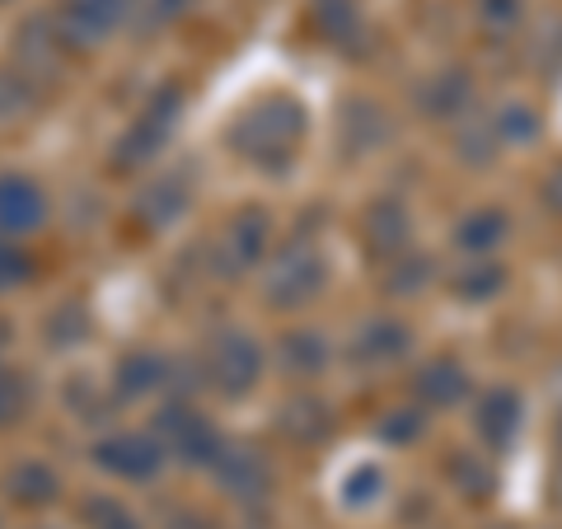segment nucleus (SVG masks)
Here are the masks:
<instances>
[{
    "instance_id": "obj_23",
    "label": "nucleus",
    "mask_w": 562,
    "mask_h": 529,
    "mask_svg": "<svg viewBox=\"0 0 562 529\" xmlns=\"http://www.w3.org/2000/svg\"><path fill=\"white\" fill-rule=\"evenodd\" d=\"M314 20H319V29L333 43H347L361 24V10H357V0H314Z\"/></svg>"
},
{
    "instance_id": "obj_11",
    "label": "nucleus",
    "mask_w": 562,
    "mask_h": 529,
    "mask_svg": "<svg viewBox=\"0 0 562 529\" xmlns=\"http://www.w3.org/2000/svg\"><path fill=\"white\" fill-rule=\"evenodd\" d=\"M422 113L436 122H464L473 113V80L469 70H441L422 90Z\"/></svg>"
},
{
    "instance_id": "obj_9",
    "label": "nucleus",
    "mask_w": 562,
    "mask_h": 529,
    "mask_svg": "<svg viewBox=\"0 0 562 529\" xmlns=\"http://www.w3.org/2000/svg\"><path fill=\"white\" fill-rule=\"evenodd\" d=\"M43 216H47L43 192L29 179L5 173V179H0V235H33L43 225Z\"/></svg>"
},
{
    "instance_id": "obj_28",
    "label": "nucleus",
    "mask_w": 562,
    "mask_h": 529,
    "mask_svg": "<svg viewBox=\"0 0 562 529\" xmlns=\"http://www.w3.org/2000/svg\"><path fill=\"white\" fill-rule=\"evenodd\" d=\"M543 198H549L553 211H562V165L549 173V188H543Z\"/></svg>"
},
{
    "instance_id": "obj_25",
    "label": "nucleus",
    "mask_w": 562,
    "mask_h": 529,
    "mask_svg": "<svg viewBox=\"0 0 562 529\" xmlns=\"http://www.w3.org/2000/svg\"><path fill=\"white\" fill-rule=\"evenodd\" d=\"M85 516H90L94 529H136V516L127 506H117L109 497H94V502H85Z\"/></svg>"
},
{
    "instance_id": "obj_21",
    "label": "nucleus",
    "mask_w": 562,
    "mask_h": 529,
    "mask_svg": "<svg viewBox=\"0 0 562 529\" xmlns=\"http://www.w3.org/2000/svg\"><path fill=\"white\" fill-rule=\"evenodd\" d=\"M57 473L43 469V464H20L10 473V497L24 502V506H47L52 497H57Z\"/></svg>"
},
{
    "instance_id": "obj_8",
    "label": "nucleus",
    "mask_w": 562,
    "mask_h": 529,
    "mask_svg": "<svg viewBox=\"0 0 562 529\" xmlns=\"http://www.w3.org/2000/svg\"><path fill=\"white\" fill-rule=\"evenodd\" d=\"M506 239H512V216L502 206H479L454 225V249L464 258H497Z\"/></svg>"
},
{
    "instance_id": "obj_15",
    "label": "nucleus",
    "mask_w": 562,
    "mask_h": 529,
    "mask_svg": "<svg viewBox=\"0 0 562 529\" xmlns=\"http://www.w3.org/2000/svg\"><path fill=\"white\" fill-rule=\"evenodd\" d=\"M450 483L460 487V497L487 502L492 492H497V454H487L483 446L450 454Z\"/></svg>"
},
{
    "instance_id": "obj_2",
    "label": "nucleus",
    "mask_w": 562,
    "mask_h": 529,
    "mask_svg": "<svg viewBox=\"0 0 562 529\" xmlns=\"http://www.w3.org/2000/svg\"><path fill=\"white\" fill-rule=\"evenodd\" d=\"M469 421H473L479 446L502 460V454L516 450V440L525 431V394L516 390V384H492V390H483L479 398H473Z\"/></svg>"
},
{
    "instance_id": "obj_18",
    "label": "nucleus",
    "mask_w": 562,
    "mask_h": 529,
    "mask_svg": "<svg viewBox=\"0 0 562 529\" xmlns=\"http://www.w3.org/2000/svg\"><path fill=\"white\" fill-rule=\"evenodd\" d=\"M277 361H281V370H286V375H295V380L319 375L324 361H328V342H324V333H291V338H281Z\"/></svg>"
},
{
    "instance_id": "obj_27",
    "label": "nucleus",
    "mask_w": 562,
    "mask_h": 529,
    "mask_svg": "<svg viewBox=\"0 0 562 529\" xmlns=\"http://www.w3.org/2000/svg\"><path fill=\"white\" fill-rule=\"evenodd\" d=\"M422 413H427L422 403H417V408H398V417L384 421L380 436H384V440H413V436L422 431Z\"/></svg>"
},
{
    "instance_id": "obj_13",
    "label": "nucleus",
    "mask_w": 562,
    "mask_h": 529,
    "mask_svg": "<svg viewBox=\"0 0 562 529\" xmlns=\"http://www.w3.org/2000/svg\"><path fill=\"white\" fill-rule=\"evenodd\" d=\"M408 211L398 202H375L366 211V244H371L375 258H398L408 254Z\"/></svg>"
},
{
    "instance_id": "obj_14",
    "label": "nucleus",
    "mask_w": 562,
    "mask_h": 529,
    "mask_svg": "<svg viewBox=\"0 0 562 529\" xmlns=\"http://www.w3.org/2000/svg\"><path fill=\"white\" fill-rule=\"evenodd\" d=\"M408 324H398V319H371V324H361L357 333V342H351V357H361V361H371V365H390L398 361L403 351H408Z\"/></svg>"
},
{
    "instance_id": "obj_26",
    "label": "nucleus",
    "mask_w": 562,
    "mask_h": 529,
    "mask_svg": "<svg viewBox=\"0 0 562 529\" xmlns=\"http://www.w3.org/2000/svg\"><path fill=\"white\" fill-rule=\"evenodd\" d=\"M24 408V380L14 370H0V421H14Z\"/></svg>"
},
{
    "instance_id": "obj_32",
    "label": "nucleus",
    "mask_w": 562,
    "mask_h": 529,
    "mask_svg": "<svg viewBox=\"0 0 562 529\" xmlns=\"http://www.w3.org/2000/svg\"><path fill=\"white\" fill-rule=\"evenodd\" d=\"M487 529H520L516 520H502V525H487Z\"/></svg>"
},
{
    "instance_id": "obj_3",
    "label": "nucleus",
    "mask_w": 562,
    "mask_h": 529,
    "mask_svg": "<svg viewBox=\"0 0 562 529\" xmlns=\"http://www.w3.org/2000/svg\"><path fill=\"white\" fill-rule=\"evenodd\" d=\"M324 281H328V258L314 249V244L295 239L291 249L277 258V268L268 277V300H272L277 309L310 305V300L324 291Z\"/></svg>"
},
{
    "instance_id": "obj_19",
    "label": "nucleus",
    "mask_w": 562,
    "mask_h": 529,
    "mask_svg": "<svg viewBox=\"0 0 562 529\" xmlns=\"http://www.w3.org/2000/svg\"><path fill=\"white\" fill-rule=\"evenodd\" d=\"M221 483L235 497H262L268 492V464L254 450H231V454H221Z\"/></svg>"
},
{
    "instance_id": "obj_17",
    "label": "nucleus",
    "mask_w": 562,
    "mask_h": 529,
    "mask_svg": "<svg viewBox=\"0 0 562 529\" xmlns=\"http://www.w3.org/2000/svg\"><path fill=\"white\" fill-rule=\"evenodd\" d=\"M487 122H492V132H497V140H502V150L530 146V140H539V132H543V113L535 109V103H525V99L502 103L497 113H487Z\"/></svg>"
},
{
    "instance_id": "obj_24",
    "label": "nucleus",
    "mask_w": 562,
    "mask_h": 529,
    "mask_svg": "<svg viewBox=\"0 0 562 529\" xmlns=\"http://www.w3.org/2000/svg\"><path fill=\"white\" fill-rule=\"evenodd\" d=\"M525 20V0H479V24L492 33H516Z\"/></svg>"
},
{
    "instance_id": "obj_20",
    "label": "nucleus",
    "mask_w": 562,
    "mask_h": 529,
    "mask_svg": "<svg viewBox=\"0 0 562 529\" xmlns=\"http://www.w3.org/2000/svg\"><path fill=\"white\" fill-rule=\"evenodd\" d=\"M165 431H169V440H173V450L179 454H188V460H211V446H216V436H211V427L202 417H192L188 408H169V417H165Z\"/></svg>"
},
{
    "instance_id": "obj_7",
    "label": "nucleus",
    "mask_w": 562,
    "mask_h": 529,
    "mask_svg": "<svg viewBox=\"0 0 562 529\" xmlns=\"http://www.w3.org/2000/svg\"><path fill=\"white\" fill-rule=\"evenodd\" d=\"M413 394L422 408H460V403L473 394V375H469V365L464 361H454V357H436L417 370V380H413Z\"/></svg>"
},
{
    "instance_id": "obj_29",
    "label": "nucleus",
    "mask_w": 562,
    "mask_h": 529,
    "mask_svg": "<svg viewBox=\"0 0 562 529\" xmlns=\"http://www.w3.org/2000/svg\"><path fill=\"white\" fill-rule=\"evenodd\" d=\"M169 529H211V525H206V520H198V516H179Z\"/></svg>"
},
{
    "instance_id": "obj_12",
    "label": "nucleus",
    "mask_w": 562,
    "mask_h": 529,
    "mask_svg": "<svg viewBox=\"0 0 562 529\" xmlns=\"http://www.w3.org/2000/svg\"><path fill=\"white\" fill-rule=\"evenodd\" d=\"M450 291L464 300V305H487L506 291V262L502 258H464L460 272L450 277Z\"/></svg>"
},
{
    "instance_id": "obj_22",
    "label": "nucleus",
    "mask_w": 562,
    "mask_h": 529,
    "mask_svg": "<svg viewBox=\"0 0 562 529\" xmlns=\"http://www.w3.org/2000/svg\"><path fill=\"white\" fill-rule=\"evenodd\" d=\"M384 487H390V479H384L380 464H357L347 473V483H342V502L366 510V506H375L384 497Z\"/></svg>"
},
{
    "instance_id": "obj_30",
    "label": "nucleus",
    "mask_w": 562,
    "mask_h": 529,
    "mask_svg": "<svg viewBox=\"0 0 562 529\" xmlns=\"http://www.w3.org/2000/svg\"><path fill=\"white\" fill-rule=\"evenodd\" d=\"M553 454H558V464H562V408L553 417Z\"/></svg>"
},
{
    "instance_id": "obj_5",
    "label": "nucleus",
    "mask_w": 562,
    "mask_h": 529,
    "mask_svg": "<svg viewBox=\"0 0 562 529\" xmlns=\"http://www.w3.org/2000/svg\"><path fill=\"white\" fill-rule=\"evenodd\" d=\"M258 370H262V357L249 333H221L216 347H211V380H216V390L221 394L254 390Z\"/></svg>"
},
{
    "instance_id": "obj_4",
    "label": "nucleus",
    "mask_w": 562,
    "mask_h": 529,
    "mask_svg": "<svg viewBox=\"0 0 562 529\" xmlns=\"http://www.w3.org/2000/svg\"><path fill=\"white\" fill-rule=\"evenodd\" d=\"M179 103H183V90H160V94H155V99H150V109L136 117V127L122 136L117 165H140V160H150V155L169 140L173 122H179Z\"/></svg>"
},
{
    "instance_id": "obj_16",
    "label": "nucleus",
    "mask_w": 562,
    "mask_h": 529,
    "mask_svg": "<svg viewBox=\"0 0 562 529\" xmlns=\"http://www.w3.org/2000/svg\"><path fill=\"white\" fill-rule=\"evenodd\" d=\"M262 244H268V216L262 211H244V216L231 225V235H225V268L239 272V268H254L262 258Z\"/></svg>"
},
{
    "instance_id": "obj_1",
    "label": "nucleus",
    "mask_w": 562,
    "mask_h": 529,
    "mask_svg": "<svg viewBox=\"0 0 562 529\" xmlns=\"http://www.w3.org/2000/svg\"><path fill=\"white\" fill-rule=\"evenodd\" d=\"M305 140V109L295 99H262L231 127L239 160L258 169H286Z\"/></svg>"
},
{
    "instance_id": "obj_10",
    "label": "nucleus",
    "mask_w": 562,
    "mask_h": 529,
    "mask_svg": "<svg viewBox=\"0 0 562 529\" xmlns=\"http://www.w3.org/2000/svg\"><path fill=\"white\" fill-rule=\"evenodd\" d=\"M94 460L109 473H117V479H150V473L160 469L165 450L146 436H117V440H103L94 450Z\"/></svg>"
},
{
    "instance_id": "obj_6",
    "label": "nucleus",
    "mask_w": 562,
    "mask_h": 529,
    "mask_svg": "<svg viewBox=\"0 0 562 529\" xmlns=\"http://www.w3.org/2000/svg\"><path fill=\"white\" fill-rule=\"evenodd\" d=\"M127 10H136V0H66L61 10V38L76 43V47H90L99 43L103 33H113Z\"/></svg>"
},
{
    "instance_id": "obj_31",
    "label": "nucleus",
    "mask_w": 562,
    "mask_h": 529,
    "mask_svg": "<svg viewBox=\"0 0 562 529\" xmlns=\"http://www.w3.org/2000/svg\"><path fill=\"white\" fill-rule=\"evenodd\" d=\"M553 502H558V510H562V464L553 469Z\"/></svg>"
}]
</instances>
